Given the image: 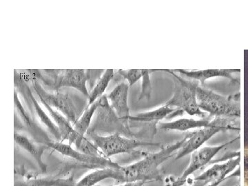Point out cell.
Masks as SVG:
<instances>
[{
    "label": "cell",
    "mask_w": 248,
    "mask_h": 186,
    "mask_svg": "<svg viewBox=\"0 0 248 186\" xmlns=\"http://www.w3.org/2000/svg\"><path fill=\"white\" fill-rule=\"evenodd\" d=\"M190 135V132L180 141L172 145L161 148L156 153H148L143 159L135 164L127 166H122L121 171L123 175L122 184L135 182H151L161 180V174L159 167L161 164L172 157L175 152L179 151Z\"/></svg>",
    "instance_id": "6da1fadb"
},
{
    "label": "cell",
    "mask_w": 248,
    "mask_h": 186,
    "mask_svg": "<svg viewBox=\"0 0 248 186\" xmlns=\"http://www.w3.org/2000/svg\"><path fill=\"white\" fill-rule=\"evenodd\" d=\"M172 76L174 81V95L165 104L169 107H175L187 112L190 116H197L202 119L206 118L209 115L201 110L197 102V91L199 81L194 79L186 80L170 70H163Z\"/></svg>",
    "instance_id": "7a4b0ae2"
},
{
    "label": "cell",
    "mask_w": 248,
    "mask_h": 186,
    "mask_svg": "<svg viewBox=\"0 0 248 186\" xmlns=\"http://www.w3.org/2000/svg\"><path fill=\"white\" fill-rule=\"evenodd\" d=\"M87 138L92 141L108 159L114 155L123 153H133L140 147L159 146L161 143L140 141L122 136L120 133L112 134L108 136H101L93 130H88Z\"/></svg>",
    "instance_id": "3957f363"
},
{
    "label": "cell",
    "mask_w": 248,
    "mask_h": 186,
    "mask_svg": "<svg viewBox=\"0 0 248 186\" xmlns=\"http://www.w3.org/2000/svg\"><path fill=\"white\" fill-rule=\"evenodd\" d=\"M197 98L201 110L207 112L212 117L239 116V104L203 86H199L197 89Z\"/></svg>",
    "instance_id": "277c9868"
},
{
    "label": "cell",
    "mask_w": 248,
    "mask_h": 186,
    "mask_svg": "<svg viewBox=\"0 0 248 186\" xmlns=\"http://www.w3.org/2000/svg\"><path fill=\"white\" fill-rule=\"evenodd\" d=\"M231 124H230L228 117H214L208 126L190 132L189 138L186 140L184 146L177 151L175 159H182L186 155L200 149L214 135L231 128Z\"/></svg>",
    "instance_id": "5b68a950"
},
{
    "label": "cell",
    "mask_w": 248,
    "mask_h": 186,
    "mask_svg": "<svg viewBox=\"0 0 248 186\" xmlns=\"http://www.w3.org/2000/svg\"><path fill=\"white\" fill-rule=\"evenodd\" d=\"M32 89L40 102H45L50 107L55 108L60 111L71 122L72 125L76 124L78 120L76 108L71 98L68 94L59 92L55 94L49 93L46 91L40 83L36 79L32 80Z\"/></svg>",
    "instance_id": "8992f818"
},
{
    "label": "cell",
    "mask_w": 248,
    "mask_h": 186,
    "mask_svg": "<svg viewBox=\"0 0 248 186\" xmlns=\"http://www.w3.org/2000/svg\"><path fill=\"white\" fill-rule=\"evenodd\" d=\"M15 86L17 87L18 91L22 94L31 112H33V110L35 111L36 115L40 118L41 122L48 128L49 131L52 135H53L54 138L56 139L57 141L61 142L62 135L58 125L54 123L50 117L40 107L35 96L32 94L30 87L27 84V81L24 79L22 75L19 74L16 70H15Z\"/></svg>",
    "instance_id": "52a82bcc"
},
{
    "label": "cell",
    "mask_w": 248,
    "mask_h": 186,
    "mask_svg": "<svg viewBox=\"0 0 248 186\" xmlns=\"http://www.w3.org/2000/svg\"><path fill=\"white\" fill-rule=\"evenodd\" d=\"M45 145L48 148H52L54 151L58 152L60 154L76 160L81 164L99 166L101 168H112V169H120L122 167L120 164L113 162L107 157L91 156V155L84 154L72 148L71 145L65 144L63 142L49 141L47 142Z\"/></svg>",
    "instance_id": "ba28073f"
},
{
    "label": "cell",
    "mask_w": 248,
    "mask_h": 186,
    "mask_svg": "<svg viewBox=\"0 0 248 186\" xmlns=\"http://www.w3.org/2000/svg\"><path fill=\"white\" fill-rule=\"evenodd\" d=\"M228 143L218 146H205L193 152L191 156L190 163L182 176L174 179L172 184L167 186H184L187 182L188 177L196 171L202 169L205 165L210 164L212 159Z\"/></svg>",
    "instance_id": "9c48e42d"
},
{
    "label": "cell",
    "mask_w": 248,
    "mask_h": 186,
    "mask_svg": "<svg viewBox=\"0 0 248 186\" xmlns=\"http://www.w3.org/2000/svg\"><path fill=\"white\" fill-rule=\"evenodd\" d=\"M91 79V70H58L54 89L59 92L62 87L74 88L86 97H89L86 83Z\"/></svg>",
    "instance_id": "30bf717a"
},
{
    "label": "cell",
    "mask_w": 248,
    "mask_h": 186,
    "mask_svg": "<svg viewBox=\"0 0 248 186\" xmlns=\"http://www.w3.org/2000/svg\"><path fill=\"white\" fill-rule=\"evenodd\" d=\"M129 88L130 86L126 83H121L107 96L108 99L110 101L111 107L120 120L128 127L130 116L128 104Z\"/></svg>",
    "instance_id": "8fae6325"
},
{
    "label": "cell",
    "mask_w": 248,
    "mask_h": 186,
    "mask_svg": "<svg viewBox=\"0 0 248 186\" xmlns=\"http://www.w3.org/2000/svg\"><path fill=\"white\" fill-rule=\"evenodd\" d=\"M239 158L238 159L231 160L225 164H215L193 180L203 182L206 186L223 182L226 179L227 174H229L239 165Z\"/></svg>",
    "instance_id": "7c38bea8"
},
{
    "label": "cell",
    "mask_w": 248,
    "mask_h": 186,
    "mask_svg": "<svg viewBox=\"0 0 248 186\" xmlns=\"http://www.w3.org/2000/svg\"><path fill=\"white\" fill-rule=\"evenodd\" d=\"M112 179L116 181V184H122L123 175L120 169L102 168L90 173L79 181L76 186H95L98 183L104 179Z\"/></svg>",
    "instance_id": "4fadbf2b"
},
{
    "label": "cell",
    "mask_w": 248,
    "mask_h": 186,
    "mask_svg": "<svg viewBox=\"0 0 248 186\" xmlns=\"http://www.w3.org/2000/svg\"><path fill=\"white\" fill-rule=\"evenodd\" d=\"M41 103L45 106L46 109L48 110L54 122L60 129V133L62 135L61 142L67 140L69 142V145L71 146L79 134L77 133L76 130H74L71 122L64 115H62L58 110H54L53 108L50 107L46 103L42 102V101H41Z\"/></svg>",
    "instance_id": "5bb4252c"
},
{
    "label": "cell",
    "mask_w": 248,
    "mask_h": 186,
    "mask_svg": "<svg viewBox=\"0 0 248 186\" xmlns=\"http://www.w3.org/2000/svg\"><path fill=\"white\" fill-rule=\"evenodd\" d=\"M212 120L211 116L209 115L206 118L201 120L194 119H180L174 122L159 123L158 128L161 130H174L179 131L186 132L192 129L202 128L210 125Z\"/></svg>",
    "instance_id": "9a60e30c"
},
{
    "label": "cell",
    "mask_w": 248,
    "mask_h": 186,
    "mask_svg": "<svg viewBox=\"0 0 248 186\" xmlns=\"http://www.w3.org/2000/svg\"><path fill=\"white\" fill-rule=\"evenodd\" d=\"M14 140L18 146L22 147L33 156L41 170L43 172H46L47 166L42 160V155L46 150V146H37L32 140L19 133L14 134Z\"/></svg>",
    "instance_id": "2e32d148"
},
{
    "label": "cell",
    "mask_w": 248,
    "mask_h": 186,
    "mask_svg": "<svg viewBox=\"0 0 248 186\" xmlns=\"http://www.w3.org/2000/svg\"><path fill=\"white\" fill-rule=\"evenodd\" d=\"M173 71L177 72L180 74L184 75L187 78L190 79L200 81L202 86H204L205 81L207 79H211V78H217V77H223V78H231V73L232 71L230 70H220V69H208L203 70V71H189L186 70H172Z\"/></svg>",
    "instance_id": "e0dca14e"
},
{
    "label": "cell",
    "mask_w": 248,
    "mask_h": 186,
    "mask_svg": "<svg viewBox=\"0 0 248 186\" xmlns=\"http://www.w3.org/2000/svg\"><path fill=\"white\" fill-rule=\"evenodd\" d=\"M178 109L171 108L168 106L164 105L155 110L149 112H142L137 115L130 116L129 121L138 122H151L156 124L159 121L168 118L169 115L174 112L177 111Z\"/></svg>",
    "instance_id": "ac0fdd59"
},
{
    "label": "cell",
    "mask_w": 248,
    "mask_h": 186,
    "mask_svg": "<svg viewBox=\"0 0 248 186\" xmlns=\"http://www.w3.org/2000/svg\"><path fill=\"white\" fill-rule=\"evenodd\" d=\"M102 97L93 103L92 105L86 107L82 116L78 119L76 124L73 125L74 130L81 136H85L88 130H89L90 125L94 114L102 105Z\"/></svg>",
    "instance_id": "d6986e66"
},
{
    "label": "cell",
    "mask_w": 248,
    "mask_h": 186,
    "mask_svg": "<svg viewBox=\"0 0 248 186\" xmlns=\"http://www.w3.org/2000/svg\"><path fill=\"white\" fill-rule=\"evenodd\" d=\"M73 178L68 179H56L54 177L42 178L31 179L24 182L15 183V186H76Z\"/></svg>",
    "instance_id": "ffe728a7"
},
{
    "label": "cell",
    "mask_w": 248,
    "mask_h": 186,
    "mask_svg": "<svg viewBox=\"0 0 248 186\" xmlns=\"http://www.w3.org/2000/svg\"><path fill=\"white\" fill-rule=\"evenodd\" d=\"M114 78V70L107 69L104 72L102 78L99 79L97 84L95 85L92 91L90 93L89 102L87 107L92 105L93 103L95 102L97 99L102 97L106 90H107L109 83Z\"/></svg>",
    "instance_id": "44dd1931"
},
{
    "label": "cell",
    "mask_w": 248,
    "mask_h": 186,
    "mask_svg": "<svg viewBox=\"0 0 248 186\" xmlns=\"http://www.w3.org/2000/svg\"><path fill=\"white\" fill-rule=\"evenodd\" d=\"M73 144L76 146V150L84 154L94 156H104L98 147L86 137L78 135Z\"/></svg>",
    "instance_id": "7402d4cb"
},
{
    "label": "cell",
    "mask_w": 248,
    "mask_h": 186,
    "mask_svg": "<svg viewBox=\"0 0 248 186\" xmlns=\"http://www.w3.org/2000/svg\"><path fill=\"white\" fill-rule=\"evenodd\" d=\"M14 104L16 110H17L18 115L20 117L22 120L23 123L24 125L32 130V132H35V133H37V130H40V128L37 126V124H35V121L31 117L30 114L26 110L22 104V102L19 100V97H18L17 93L16 92V90L14 91Z\"/></svg>",
    "instance_id": "603a6c76"
},
{
    "label": "cell",
    "mask_w": 248,
    "mask_h": 186,
    "mask_svg": "<svg viewBox=\"0 0 248 186\" xmlns=\"http://www.w3.org/2000/svg\"><path fill=\"white\" fill-rule=\"evenodd\" d=\"M155 70L143 69V76H142L141 91L140 93L139 100L146 99H151L152 94V86L150 73Z\"/></svg>",
    "instance_id": "cb8c5ba5"
},
{
    "label": "cell",
    "mask_w": 248,
    "mask_h": 186,
    "mask_svg": "<svg viewBox=\"0 0 248 186\" xmlns=\"http://www.w3.org/2000/svg\"><path fill=\"white\" fill-rule=\"evenodd\" d=\"M118 73L122 78L128 81L129 86L131 87L138 80L142 78L143 69H130L128 71L120 70Z\"/></svg>",
    "instance_id": "d4e9b609"
},
{
    "label": "cell",
    "mask_w": 248,
    "mask_h": 186,
    "mask_svg": "<svg viewBox=\"0 0 248 186\" xmlns=\"http://www.w3.org/2000/svg\"><path fill=\"white\" fill-rule=\"evenodd\" d=\"M244 186H248V149L244 151Z\"/></svg>",
    "instance_id": "484cf974"
},
{
    "label": "cell",
    "mask_w": 248,
    "mask_h": 186,
    "mask_svg": "<svg viewBox=\"0 0 248 186\" xmlns=\"http://www.w3.org/2000/svg\"><path fill=\"white\" fill-rule=\"evenodd\" d=\"M187 185H186V184L184 186H208L205 185L203 182H197V181H194L193 179H192V181H191V182L187 179Z\"/></svg>",
    "instance_id": "4316f807"
},
{
    "label": "cell",
    "mask_w": 248,
    "mask_h": 186,
    "mask_svg": "<svg viewBox=\"0 0 248 186\" xmlns=\"http://www.w3.org/2000/svg\"><path fill=\"white\" fill-rule=\"evenodd\" d=\"M146 182H135L125 183L124 186H143Z\"/></svg>",
    "instance_id": "83f0119b"
},
{
    "label": "cell",
    "mask_w": 248,
    "mask_h": 186,
    "mask_svg": "<svg viewBox=\"0 0 248 186\" xmlns=\"http://www.w3.org/2000/svg\"><path fill=\"white\" fill-rule=\"evenodd\" d=\"M220 184H221V183H220V182L215 183V184H212V185H210V186H218V185H219Z\"/></svg>",
    "instance_id": "f1b7e54d"
},
{
    "label": "cell",
    "mask_w": 248,
    "mask_h": 186,
    "mask_svg": "<svg viewBox=\"0 0 248 186\" xmlns=\"http://www.w3.org/2000/svg\"><path fill=\"white\" fill-rule=\"evenodd\" d=\"M124 186L123 185H120V186Z\"/></svg>",
    "instance_id": "f546056e"
}]
</instances>
